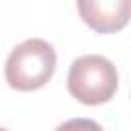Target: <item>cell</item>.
<instances>
[{"mask_svg":"<svg viewBox=\"0 0 131 131\" xmlns=\"http://www.w3.org/2000/svg\"><path fill=\"white\" fill-rule=\"evenodd\" d=\"M57 66V55L51 43L43 39H27L18 43L4 66V76L10 88L18 92H31L43 88Z\"/></svg>","mask_w":131,"mask_h":131,"instance_id":"6da1fadb","label":"cell"},{"mask_svg":"<svg viewBox=\"0 0 131 131\" xmlns=\"http://www.w3.org/2000/svg\"><path fill=\"white\" fill-rule=\"evenodd\" d=\"M119 88V74L111 59L102 55H82L76 57L68 72L70 94L88 106L108 102Z\"/></svg>","mask_w":131,"mask_h":131,"instance_id":"7a4b0ae2","label":"cell"},{"mask_svg":"<svg viewBox=\"0 0 131 131\" xmlns=\"http://www.w3.org/2000/svg\"><path fill=\"white\" fill-rule=\"evenodd\" d=\"M80 18L96 33H119L129 23L131 0H76Z\"/></svg>","mask_w":131,"mask_h":131,"instance_id":"3957f363","label":"cell"}]
</instances>
